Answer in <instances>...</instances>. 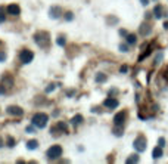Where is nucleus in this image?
I'll list each match as a JSON object with an SVG mask.
<instances>
[{
	"mask_svg": "<svg viewBox=\"0 0 168 164\" xmlns=\"http://www.w3.org/2000/svg\"><path fill=\"white\" fill-rule=\"evenodd\" d=\"M33 39L37 43V46H40L43 49L50 44V34L47 31H37V33H34Z\"/></svg>",
	"mask_w": 168,
	"mask_h": 164,
	"instance_id": "obj_1",
	"label": "nucleus"
},
{
	"mask_svg": "<svg viewBox=\"0 0 168 164\" xmlns=\"http://www.w3.org/2000/svg\"><path fill=\"white\" fill-rule=\"evenodd\" d=\"M49 123V116L44 114V112H35L33 117H31V124L39 127V129H44Z\"/></svg>",
	"mask_w": 168,
	"mask_h": 164,
	"instance_id": "obj_2",
	"label": "nucleus"
},
{
	"mask_svg": "<svg viewBox=\"0 0 168 164\" xmlns=\"http://www.w3.org/2000/svg\"><path fill=\"white\" fill-rule=\"evenodd\" d=\"M62 152H64V149H62L61 145H52V146L46 151V158L49 160V161L59 160V157L62 155Z\"/></svg>",
	"mask_w": 168,
	"mask_h": 164,
	"instance_id": "obj_3",
	"label": "nucleus"
},
{
	"mask_svg": "<svg viewBox=\"0 0 168 164\" xmlns=\"http://www.w3.org/2000/svg\"><path fill=\"white\" fill-rule=\"evenodd\" d=\"M133 146H134V149L137 151V152H143V151H146V146H148V141H146V137L143 136V135H139V136L134 139Z\"/></svg>",
	"mask_w": 168,
	"mask_h": 164,
	"instance_id": "obj_4",
	"label": "nucleus"
},
{
	"mask_svg": "<svg viewBox=\"0 0 168 164\" xmlns=\"http://www.w3.org/2000/svg\"><path fill=\"white\" fill-rule=\"evenodd\" d=\"M68 132H69V129H68V124L65 123V121H58L56 126L50 129V133H52L53 136L59 135V133H68Z\"/></svg>",
	"mask_w": 168,
	"mask_h": 164,
	"instance_id": "obj_5",
	"label": "nucleus"
},
{
	"mask_svg": "<svg viewBox=\"0 0 168 164\" xmlns=\"http://www.w3.org/2000/svg\"><path fill=\"white\" fill-rule=\"evenodd\" d=\"M34 59V53L31 52V50H28V49H24L22 52L19 53V61L21 64H30V62Z\"/></svg>",
	"mask_w": 168,
	"mask_h": 164,
	"instance_id": "obj_6",
	"label": "nucleus"
},
{
	"mask_svg": "<svg viewBox=\"0 0 168 164\" xmlns=\"http://www.w3.org/2000/svg\"><path fill=\"white\" fill-rule=\"evenodd\" d=\"M125 120H127V111H120V112L115 114V117H114V124L122 127L124 123H125Z\"/></svg>",
	"mask_w": 168,
	"mask_h": 164,
	"instance_id": "obj_7",
	"label": "nucleus"
},
{
	"mask_svg": "<svg viewBox=\"0 0 168 164\" xmlns=\"http://www.w3.org/2000/svg\"><path fill=\"white\" fill-rule=\"evenodd\" d=\"M6 112L9 114V116H14V117L24 116V109L21 108V107H16V105H10V107H7Z\"/></svg>",
	"mask_w": 168,
	"mask_h": 164,
	"instance_id": "obj_8",
	"label": "nucleus"
},
{
	"mask_svg": "<svg viewBox=\"0 0 168 164\" xmlns=\"http://www.w3.org/2000/svg\"><path fill=\"white\" fill-rule=\"evenodd\" d=\"M154 14H155V18H158V19H161V18H164V16H168L167 9L162 6V5H156V6H155Z\"/></svg>",
	"mask_w": 168,
	"mask_h": 164,
	"instance_id": "obj_9",
	"label": "nucleus"
},
{
	"mask_svg": "<svg viewBox=\"0 0 168 164\" xmlns=\"http://www.w3.org/2000/svg\"><path fill=\"white\" fill-rule=\"evenodd\" d=\"M49 16L52 18V19H58V18H61L62 16V9L59 6H52L49 9Z\"/></svg>",
	"mask_w": 168,
	"mask_h": 164,
	"instance_id": "obj_10",
	"label": "nucleus"
},
{
	"mask_svg": "<svg viewBox=\"0 0 168 164\" xmlns=\"http://www.w3.org/2000/svg\"><path fill=\"white\" fill-rule=\"evenodd\" d=\"M7 15H12V16H18L21 14V7L19 5H16V3H10L9 6H7Z\"/></svg>",
	"mask_w": 168,
	"mask_h": 164,
	"instance_id": "obj_11",
	"label": "nucleus"
},
{
	"mask_svg": "<svg viewBox=\"0 0 168 164\" xmlns=\"http://www.w3.org/2000/svg\"><path fill=\"white\" fill-rule=\"evenodd\" d=\"M0 84H3L6 89H10V87L14 86V78H12L9 74H5L3 77H2V80H0Z\"/></svg>",
	"mask_w": 168,
	"mask_h": 164,
	"instance_id": "obj_12",
	"label": "nucleus"
},
{
	"mask_svg": "<svg viewBox=\"0 0 168 164\" xmlns=\"http://www.w3.org/2000/svg\"><path fill=\"white\" fill-rule=\"evenodd\" d=\"M103 105L109 109H115L118 105H120V102H118V99H115V98H106L105 102H103Z\"/></svg>",
	"mask_w": 168,
	"mask_h": 164,
	"instance_id": "obj_13",
	"label": "nucleus"
},
{
	"mask_svg": "<svg viewBox=\"0 0 168 164\" xmlns=\"http://www.w3.org/2000/svg\"><path fill=\"white\" fill-rule=\"evenodd\" d=\"M139 31H140L141 36H145V37H146V36H149L150 33H152V27H150L149 24H141V25H140V30H139Z\"/></svg>",
	"mask_w": 168,
	"mask_h": 164,
	"instance_id": "obj_14",
	"label": "nucleus"
},
{
	"mask_svg": "<svg viewBox=\"0 0 168 164\" xmlns=\"http://www.w3.org/2000/svg\"><path fill=\"white\" fill-rule=\"evenodd\" d=\"M83 121H84L83 116H81V114H77V116H74L72 118H71V121H69V123L72 124V126H75V127H77V126H80V124L83 123Z\"/></svg>",
	"mask_w": 168,
	"mask_h": 164,
	"instance_id": "obj_15",
	"label": "nucleus"
},
{
	"mask_svg": "<svg viewBox=\"0 0 168 164\" xmlns=\"http://www.w3.org/2000/svg\"><path fill=\"white\" fill-rule=\"evenodd\" d=\"M162 154H164V152H162V148L158 145V146L154 149V152H152V157H154V160H158V158L162 157Z\"/></svg>",
	"mask_w": 168,
	"mask_h": 164,
	"instance_id": "obj_16",
	"label": "nucleus"
},
{
	"mask_svg": "<svg viewBox=\"0 0 168 164\" xmlns=\"http://www.w3.org/2000/svg\"><path fill=\"white\" fill-rule=\"evenodd\" d=\"M27 148L30 151H31V149H37V148H39V141H35V139L28 141V142H27Z\"/></svg>",
	"mask_w": 168,
	"mask_h": 164,
	"instance_id": "obj_17",
	"label": "nucleus"
},
{
	"mask_svg": "<svg viewBox=\"0 0 168 164\" xmlns=\"http://www.w3.org/2000/svg\"><path fill=\"white\" fill-rule=\"evenodd\" d=\"M125 39H127L128 44H136V43H137V37H136L134 34H127L125 36Z\"/></svg>",
	"mask_w": 168,
	"mask_h": 164,
	"instance_id": "obj_18",
	"label": "nucleus"
},
{
	"mask_svg": "<svg viewBox=\"0 0 168 164\" xmlns=\"http://www.w3.org/2000/svg\"><path fill=\"white\" fill-rule=\"evenodd\" d=\"M94 80H96V83H105L106 82V75L103 74V73H97Z\"/></svg>",
	"mask_w": 168,
	"mask_h": 164,
	"instance_id": "obj_19",
	"label": "nucleus"
},
{
	"mask_svg": "<svg viewBox=\"0 0 168 164\" xmlns=\"http://www.w3.org/2000/svg\"><path fill=\"white\" fill-rule=\"evenodd\" d=\"M6 12L7 11H5V7L0 6V24H3L6 21Z\"/></svg>",
	"mask_w": 168,
	"mask_h": 164,
	"instance_id": "obj_20",
	"label": "nucleus"
},
{
	"mask_svg": "<svg viewBox=\"0 0 168 164\" xmlns=\"http://www.w3.org/2000/svg\"><path fill=\"white\" fill-rule=\"evenodd\" d=\"M56 44H58V46H65V44H67V39H65V36H59V37L56 39Z\"/></svg>",
	"mask_w": 168,
	"mask_h": 164,
	"instance_id": "obj_21",
	"label": "nucleus"
},
{
	"mask_svg": "<svg viewBox=\"0 0 168 164\" xmlns=\"http://www.w3.org/2000/svg\"><path fill=\"white\" fill-rule=\"evenodd\" d=\"M139 161V155H130V158L125 160V163L127 164H131V163H137Z\"/></svg>",
	"mask_w": 168,
	"mask_h": 164,
	"instance_id": "obj_22",
	"label": "nucleus"
},
{
	"mask_svg": "<svg viewBox=\"0 0 168 164\" xmlns=\"http://www.w3.org/2000/svg\"><path fill=\"white\" fill-rule=\"evenodd\" d=\"M15 144H16V141H15V137H7V142L6 145L9 146V148H14Z\"/></svg>",
	"mask_w": 168,
	"mask_h": 164,
	"instance_id": "obj_23",
	"label": "nucleus"
},
{
	"mask_svg": "<svg viewBox=\"0 0 168 164\" xmlns=\"http://www.w3.org/2000/svg\"><path fill=\"white\" fill-rule=\"evenodd\" d=\"M59 84H56V83H52V84H49V87H46V93H50V92H53L56 87H58Z\"/></svg>",
	"mask_w": 168,
	"mask_h": 164,
	"instance_id": "obj_24",
	"label": "nucleus"
},
{
	"mask_svg": "<svg viewBox=\"0 0 168 164\" xmlns=\"http://www.w3.org/2000/svg\"><path fill=\"white\" fill-rule=\"evenodd\" d=\"M114 135H115V136H121V135H122V127H121V126H115Z\"/></svg>",
	"mask_w": 168,
	"mask_h": 164,
	"instance_id": "obj_25",
	"label": "nucleus"
},
{
	"mask_svg": "<svg viewBox=\"0 0 168 164\" xmlns=\"http://www.w3.org/2000/svg\"><path fill=\"white\" fill-rule=\"evenodd\" d=\"M65 19H67V21H72V19H74V14H72V12H67V14H65Z\"/></svg>",
	"mask_w": 168,
	"mask_h": 164,
	"instance_id": "obj_26",
	"label": "nucleus"
},
{
	"mask_svg": "<svg viewBox=\"0 0 168 164\" xmlns=\"http://www.w3.org/2000/svg\"><path fill=\"white\" fill-rule=\"evenodd\" d=\"M6 61V52L0 50V62H5Z\"/></svg>",
	"mask_w": 168,
	"mask_h": 164,
	"instance_id": "obj_27",
	"label": "nucleus"
},
{
	"mask_svg": "<svg viewBox=\"0 0 168 164\" xmlns=\"http://www.w3.org/2000/svg\"><path fill=\"white\" fill-rule=\"evenodd\" d=\"M108 24H111V25H112V24H117V22H118V18H108Z\"/></svg>",
	"mask_w": 168,
	"mask_h": 164,
	"instance_id": "obj_28",
	"label": "nucleus"
},
{
	"mask_svg": "<svg viewBox=\"0 0 168 164\" xmlns=\"http://www.w3.org/2000/svg\"><path fill=\"white\" fill-rule=\"evenodd\" d=\"M158 144H159V146H161V148H164V146H165V139H164V137H159Z\"/></svg>",
	"mask_w": 168,
	"mask_h": 164,
	"instance_id": "obj_29",
	"label": "nucleus"
},
{
	"mask_svg": "<svg viewBox=\"0 0 168 164\" xmlns=\"http://www.w3.org/2000/svg\"><path fill=\"white\" fill-rule=\"evenodd\" d=\"M6 92H7V89H6V87H5L3 84H0V95H5Z\"/></svg>",
	"mask_w": 168,
	"mask_h": 164,
	"instance_id": "obj_30",
	"label": "nucleus"
},
{
	"mask_svg": "<svg viewBox=\"0 0 168 164\" xmlns=\"http://www.w3.org/2000/svg\"><path fill=\"white\" fill-rule=\"evenodd\" d=\"M120 50H121V52H128L127 44H120Z\"/></svg>",
	"mask_w": 168,
	"mask_h": 164,
	"instance_id": "obj_31",
	"label": "nucleus"
},
{
	"mask_svg": "<svg viewBox=\"0 0 168 164\" xmlns=\"http://www.w3.org/2000/svg\"><path fill=\"white\" fill-rule=\"evenodd\" d=\"M162 73H164V77H165V78H167V80H168V67H165Z\"/></svg>",
	"mask_w": 168,
	"mask_h": 164,
	"instance_id": "obj_32",
	"label": "nucleus"
},
{
	"mask_svg": "<svg viewBox=\"0 0 168 164\" xmlns=\"http://www.w3.org/2000/svg\"><path fill=\"white\" fill-rule=\"evenodd\" d=\"M120 71H121V73H127V71H128V67H127V65H122Z\"/></svg>",
	"mask_w": 168,
	"mask_h": 164,
	"instance_id": "obj_33",
	"label": "nucleus"
},
{
	"mask_svg": "<svg viewBox=\"0 0 168 164\" xmlns=\"http://www.w3.org/2000/svg\"><path fill=\"white\" fill-rule=\"evenodd\" d=\"M27 132H28V133H33V132L35 133V129H34L33 126H30V127H27Z\"/></svg>",
	"mask_w": 168,
	"mask_h": 164,
	"instance_id": "obj_34",
	"label": "nucleus"
},
{
	"mask_svg": "<svg viewBox=\"0 0 168 164\" xmlns=\"http://www.w3.org/2000/svg\"><path fill=\"white\" fill-rule=\"evenodd\" d=\"M120 34H121L122 37H125V36H127L128 33H127V31H125V30H120Z\"/></svg>",
	"mask_w": 168,
	"mask_h": 164,
	"instance_id": "obj_35",
	"label": "nucleus"
},
{
	"mask_svg": "<svg viewBox=\"0 0 168 164\" xmlns=\"http://www.w3.org/2000/svg\"><path fill=\"white\" fill-rule=\"evenodd\" d=\"M141 2V5H143V6H148L149 5V0H140Z\"/></svg>",
	"mask_w": 168,
	"mask_h": 164,
	"instance_id": "obj_36",
	"label": "nucleus"
},
{
	"mask_svg": "<svg viewBox=\"0 0 168 164\" xmlns=\"http://www.w3.org/2000/svg\"><path fill=\"white\" fill-rule=\"evenodd\" d=\"M159 61H162V53H159L158 56H156V61L155 62H159Z\"/></svg>",
	"mask_w": 168,
	"mask_h": 164,
	"instance_id": "obj_37",
	"label": "nucleus"
},
{
	"mask_svg": "<svg viewBox=\"0 0 168 164\" xmlns=\"http://www.w3.org/2000/svg\"><path fill=\"white\" fill-rule=\"evenodd\" d=\"M74 93H75L74 90H68V92H67V95H68V96H72Z\"/></svg>",
	"mask_w": 168,
	"mask_h": 164,
	"instance_id": "obj_38",
	"label": "nucleus"
},
{
	"mask_svg": "<svg viewBox=\"0 0 168 164\" xmlns=\"http://www.w3.org/2000/svg\"><path fill=\"white\" fill-rule=\"evenodd\" d=\"M164 28H165V30H168V22H165V24H164Z\"/></svg>",
	"mask_w": 168,
	"mask_h": 164,
	"instance_id": "obj_39",
	"label": "nucleus"
}]
</instances>
